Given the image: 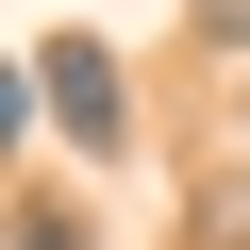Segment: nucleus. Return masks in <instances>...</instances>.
Segmentation results:
<instances>
[{
    "mask_svg": "<svg viewBox=\"0 0 250 250\" xmlns=\"http://www.w3.org/2000/svg\"><path fill=\"white\" fill-rule=\"evenodd\" d=\"M34 117H50V134H83V150H117V134H134L117 50H100V34H50V50H34Z\"/></svg>",
    "mask_w": 250,
    "mask_h": 250,
    "instance_id": "nucleus-1",
    "label": "nucleus"
}]
</instances>
